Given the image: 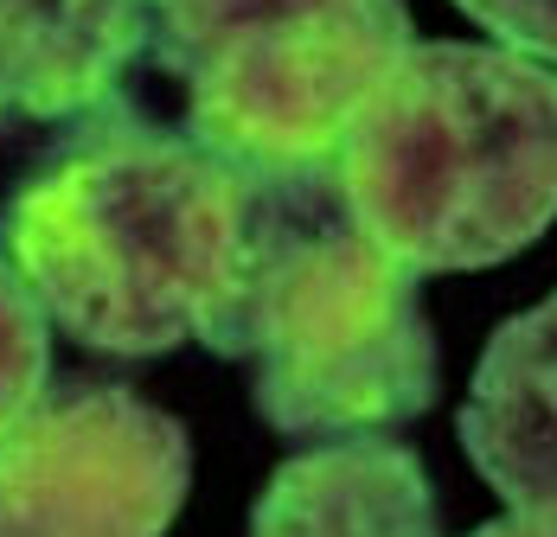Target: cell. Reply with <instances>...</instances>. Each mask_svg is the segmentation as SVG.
<instances>
[{"instance_id":"1","label":"cell","mask_w":557,"mask_h":537,"mask_svg":"<svg viewBox=\"0 0 557 537\" xmlns=\"http://www.w3.org/2000/svg\"><path fill=\"white\" fill-rule=\"evenodd\" d=\"M263 179L122 103L77 135L0 212V250L58 333L110 359L186 339L224 359L257 263Z\"/></svg>"},{"instance_id":"2","label":"cell","mask_w":557,"mask_h":537,"mask_svg":"<svg viewBox=\"0 0 557 537\" xmlns=\"http://www.w3.org/2000/svg\"><path fill=\"white\" fill-rule=\"evenodd\" d=\"M327 186L410 275L519 257L557 217V71L506 46L417 39L352 115Z\"/></svg>"},{"instance_id":"3","label":"cell","mask_w":557,"mask_h":537,"mask_svg":"<svg viewBox=\"0 0 557 537\" xmlns=\"http://www.w3.org/2000/svg\"><path fill=\"white\" fill-rule=\"evenodd\" d=\"M224 359L250 365L270 429L308 441L385 435L423 416L443 384L417 275L346 224L327 173L263 179L257 263Z\"/></svg>"},{"instance_id":"4","label":"cell","mask_w":557,"mask_h":537,"mask_svg":"<svg viewBox=\"0 0 557 537\" xmlns=\"http://www.w3.org/2000/svg\"><path fill=\"white\" fill-rule=\"evenodd\" d=\"M410 46L404 0H154V58L186 97V135L257 179L327 173Z\"/></svg>"},{"instance_id":"5","label":"cell","mask_w":557,"mask_h":537,"mask_svg":"<svg viewBox=\"0 0 557 537\" xmlns=\"http://www.w3.org/2000/svg\"><path fill=\"white\" fill-rule=\"evenodd\" d=\"M193 480V441L128 384H46L0 429V537H161Z\"/></svg>"},{"instance_id":"6","label":"cell","mask_w":557,"mask_h":537,"mask_svg":"<svg viewBox=\"0 0 557 537\" xmlns=\"http://www.w3.org/2000/svg\"><path fill=\"white\" fill-rule=\"evenodd\" d=\"M148 52L154 0H0V135H77Z\"/></svg>"},{"instance_id":"7","label":"cell","mask_w":557,"mask_h":537,"mask_svg":"<svg viewBox=\"0 0 557 537\" xmlns=\"http://www.w3.org/2000/svg\"><path fill=\"white\" fill-rule=\"evenodd\" d=\"M461 448L512 512L557 525V295L487 339L461 403Z\"/></svg>"},{"instance_id":"8","label":"cell","mask_w":557,"mask_h":537,"mask_svg":"<svg viewBox=\"0 0 557 537\" xmlns=\"http://www.w3.org/2000/svg\"><path fill=\"white\" fill-rule=\"evenodd\" d=\"M250 537H443L430 474L385 435H339L263 486Z\"/></svg>"},{"instance_id":"9","label":"cell","mask_w":557,"mask_h":537,"mask_svg":"<svg viewBox=\"0 0 557 537\" xmlns=\"http://www.w3.org/2000/svg\"><path fill=\"white\" fill-rule=\"evenodd\" d=\"M52 384V321L0 250V429H13Z\"/></svg>"},{"instance_id":"10","label":"cell","mask_w":557,"mask_h":537,"mask_svg":"<svg viewBox=\"0 0 557 537\" xmlns=\"http://www.w3.org/2000/svg\"><path fill=\"white\" fill-rule=\"evenodd\" d=\"M455 7L481 33H494V46L557 71V0H455Z\"/></svg>"},{"instance_id":"11","label":"cell","mask_w":557,"mask_h":537,"mask_svg":"<svg viewBox=\"0 0 557 537\" xmlns=\"http://www.w3.org/2000/svg\"><path fill=\"white\" fill-rule=\"evenodd\" d=\"M474 537H557L552 519H525V512H506V519H494V525H481Z\"/></svg>"}]
</instances>
